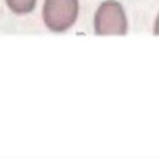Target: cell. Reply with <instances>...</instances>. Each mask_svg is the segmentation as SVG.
Returning a JSON list of instances; mask_svg holds the SVG:
<instances>
[{
  "label": "cell",
  "mask_w": 159,
  "mask_h": 159,
  "mask_svg": "<svg viewBox=\"0 0 159 159\" xmlns=\"http://www.w3.org/2000/svg\"><path fill=\"white\" fill-rule=\"evenodd\" d=\"M154 34L155 35H159V15L155 20V25H154Z\"/></svg>",
  "instance_id": "cell-4"
},
{
  "label": "cell",
  "mask_w": 159,
  "mask_h": 159,
  "mask_svg": "<svg viewBox=\"0 0 159 159\" xmlns=\"http://www.w3.org/2000/svg\"><path fill=\"white\" fill-rule=\"evenodd\" d=\"M78 14V0H46L42 17L45 25L53 32H62L70 29Z\"/></svg>",
  "instance_id": "cell-1"
},
{
  "label": "cell",
  "mask_w": 159,
  "mask_h": 159,
  "mask_svg": "<svg viewBox=\"0 0 159 159\" xmlns=\"http://www.w3.org/2000/svg\"><path fill=\"white\" fill-rule=\"evenodd\" d=\"M94 31L97 35H124L127 19L122 5L116 0L104 1L94 16Z\"/></svg>",
  "instance_id": "cell-2"
},
{
  "label": "cell",
  "mask_w": 159,
  "mask_h": 159,
  "mask_svg": "<svg viewBox=\"0 0 159 159\" xmlns=\"http://www.w3.org/2000/svg\"><path fill=\"white\" fill-rule=\"evenodd\" d=\"M6 4L16 14H27L35 7L36 0H6Z\"/></svg>",
  "instance_id": "cell-3"
}]
</instances>
